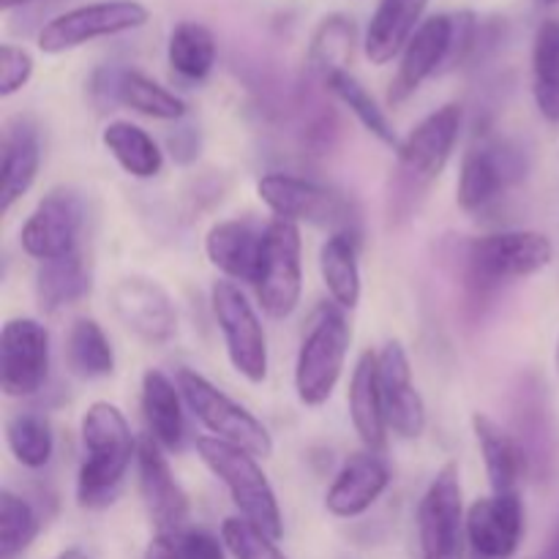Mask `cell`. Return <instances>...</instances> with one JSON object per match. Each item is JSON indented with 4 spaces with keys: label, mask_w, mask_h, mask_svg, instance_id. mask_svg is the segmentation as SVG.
<instances>
[{
    "label": "cell",
    "mask_w": 559,
    "mask_h": 559,
    "mask_svg": "<svg viewBox=\"0 0 559 559\" xmlns=\"http://www.w3.org/2000/svg\"><path fill=\"white\" fill-rule=\"evenodd\" d=\"M467 513H464L459 464L448 462L431 478L418 506L420 559H462Z\"/></svg>",
    "instance_id": "30bf717a"
},
{
    "label": "cell",
    "mask_w": 559,
    "mask_h": 559,
    "mask_svg": "<svg viewBox=\"0 0 559 559\" xmlns=\"http://www.w3.org/2000/svg\"><path fill=\"white\" fill-rule=\"evenodd\" d=\"M544 559H559V524H557L555 535H551L549 546H546V551H544Z\"/></svg>",
    "instance_id": "b9f144b4"
},
{
    "label": "cell",
    "mask_w": 559,
    "mask_h": 559,
    "mask_svg": "<svg viewBox=\"0 0 559 559\" xmlns=\"http://www.w3.org/2000/svg\"><path fill=\"white\" fill-rule=\"evenodd\" d=\"M469 559H486V557H480V555H475V551H473V555H469Z\"/></svg>",
    "instance_id": "7dc6e473"
},
{
    "label": "cell",
    "mask_w": 559,
    "mask_h": 559,
    "mask_svg": "<svg viewBox=\"0 0 559 559\" xmlns=\"http://www.w3.org/2000/svg\"><path fill=\"white\" fill-rule=\"evenodd\" d=\"M524 175L522 153L506 142H480L462 158L456 202L464 213H480L495 205L502 191Z\"/></svg>",
    "instance_id": "4fadbf2b"
},
{
    "label": "cell",
    "mask_w": 559,
    "mask_h": 559,
    "mask_svg": "<svg viewBox=\"0 0 559 559\" xmlns=\"http://www.w3.org/2000/svg\"><path fill=\"white\" fill-rule=\"evenodd\" d=\"M31 3V0H0V5H3V11H11V9H20V5Z\"/></svg>",
    "instance_id": "ee69618b"
},
{
    "label": "cell",
    "mask_w": 559,
    "mask_h": 559,
    "mask_svg": "<svg viewBox=\"0 0 559 559\" xmlns=\"http://www.w3.org/2000/svg\"><path fill=\"white\" fill-rule=\"evenodd\" d=\"M41 530L36 508L14 491H0V559L20 557Z\"/></svg>",
    "instance_id": "8d00e7d4"
},
{
    "label": "cell",
    "mask_w": 559,
    "mask_h": 559,
    "mask_svg": "<svg viewBox=\"0 0 559 559\" xmlns=\"http://www.w3.org/2000/svg\"><path fill=\"white\" fill-rule=\"evenodd\" d=\"M55 559H87V555L82 549H66V551H60Z\"/></svg>",
    "instance_id": "7bdbcfd3"
},
{
    "label": "cell",
    "mask_w": 559,
    "mask_h": 559,
    "mask_svg": "<svg viewBox=\"0 0 559 559\" xmlns=\"http://www.w3.org/2000/svg\"><path fill=\"white\" fill-rule=\"evenodd\" d=\"M115 104H123L153 120H180L186 115L183 98L136 69H120Z\"/></svg>",
    "instance_id": "d6a6232c"
},
{
    "label": "cell",
    "mask_w": 559,
    "mask_h": 559,
    "mask_svg": "<svg viewBox=\"0 0 559 559\" xmlns=\"http://www.w3.org/2000/svg\"><path fill=\"white\" fill-rule=\"evenodd\" d=\"M41 167V145L38 134L25 120L5 126L0 142V211L9 213L36 183Z\"/></svg>",
    "instance_id": "cb8c5ba5"
},
{
    "label": "cell",
    "mask_w": 559,
    "mask_h": 559,
    "mask_svg": "<svg viewBox=\"0 0 559 559\" xmlns=\"http://www.w3.org/2000/svg\"><path fill=\"white\" fill-rule=\"evenodd\" d=\"M147 20L151 11L140 0H93L52 16L38 31V49L47 55L69 52L98 38L140 31Z\"/></svg>",
    "instance_id": "ba28073f"
},
{
    "label": "cell",
    "mask_w": 559,
    "mask_h": 559,
    "mask_svg": "<svg viewBox=\"0 0 559 559\" xmlns=\"http://www.w3.org/2000/svg\"><path fill=\"white\" fill-rule=\"evenodd\" d=\"M49 374V333L31 317H14L0 333V388L9 399L38 393Z\"/></svg>",
    "instance_id": "7c38bea8"
},
{
    "label": "cell",
    "mask_w": 559,
    "mask_h": 559,
    "mask_svg": "<svg viewBox=\"0 0 559 559\" xmlns=\"http://www.w3.org/2000/svg\"><path fill=\"white\" fill-rule=\"evenodd\" d=\"M180 559H227V546L207 530H183L175 535Z\"/></svg>",
    "instance_id": "ab89813d"
},
{
    "label": "cell",
    "mask_w": 559,
    "mask_h": 559,
    "mask_svg": "<svg viewBox=\"0 0 559 559\" xmlns=\"http://www.w3.org/2000/svg\"><path fill=\"white\" fill-rule=\"evenodd\" d=\"M555 360H557V374H559V342H557V355H555Z\"/></svg>",
    "instance_id": "bcb514c9"
},
{
    "label": "cell",
    "mask_w": 559,
    "mask_h": 559,
    "mask_svg": "<svg viewBox=\"0 0 559 559\" xmlns=\"http://www.w3.org/2000/svg\"><path fill=\"white\" fill-rule=\"evenodd\" d=\"M473 435L484 456L486 478H489L491 495H511L519 491V480L527 473V453L516 435L502 429L495 418L484 413L473 415Z\"/></svg>",
    "instance_id": "d4e9b609"
},
{
    "label": "cell",
    "mask_w": 559,
    "mask_h": 559,
    "mask_svg": "<svg viewBox=\"0 0 559 559\" xmlns=\"http://www.w3.org/2000/svg\"><path fill=\"white\" fill-rule=\"evenodd\" d=\"M267 227L249 222V218H229L218 222L205 235V254L216 271H222L229 282L257 284L265 262Z\"/></svg>",
    "instance_id": "ffe728a7"
},
{
    "label": "cell",
    "mask_w": 559,
    "mask_h": 559,
    "mask_svg": "<svg viewBox=\"0 0 559 559\" xmlns=\"http://www.w3.org/2000/svg\"><path fill=\"white\" fill-rule=\"evenodd\" d=\"M82 467L76 475V502L87 511L112 506L120 495L131 462H136L140 442L120 407L109 402H93L80 424Z\"/></svg>",
    "instance_id": "7a4b0ae2"
},
{
    "label": "cell",
    "mask_w": 559,
    "mask_h": 559,
    "mask_svg": "<svg viewBox=\"0 0 559 559\" xmlns=\"http://www.w3.org/2000/svg\"><path fill=\"white\" fill-rule=\"evenodd\" d=\"M257 287L262 311L273 320H287L304 293V240L298 224L273 218L267 224L265 262Z\"/></svg>",
    "instance_id": "8fae6325"
},
{
    "label": "cell",
    "mask_w": 559,
    "mask_h": 559,
    "mask_svg": "<svg viewBox=\"0 0 559 559\" xmlns=\"http://www.w3.org/2000/svg\"><path fill=\"white\" fill-rule=\"evenodd\" d=\"M216 36L207 25L194 20L178 22L169 33L167 60L175 76L183 82H205L216 66Z\"/></svg>",
    "instance_id": "f1b7e54d"
},
{
    "label": "cell",
    "mask_w": 559,
    "mask_h": 559,
    "mask_svg": "<svg viewBox=\"0 0 559 559\" xmlns=\"http://www.w3.org/2000/svg\"><path fill=\"white\" fill-rule=\"evenodd\" d=\"M180 393L189 407V413L211 431L216 440L233 442V445L243 448V451L254 453L257 459L273 456V437L271 431L257 420L243 404L229 399L227 393L218 391L211 380L191 369H180L178 377Z\"/></svg>",
    "instance_id": "52a82bcc"
},
{
    "label": "cell",
    "mask_w": 559,
    "mask_h": 559,
    "mask_svg": "<svg viewBox=\"0 0 559 559\" xmlns=\"http://www.w3.org/2000/svg\"><path fill=\"white\" fill-rule=\"evenodd\" d=\"M257 194L262 205L273 213V218L298 224V227L311 224V227H325L333 233H355L353 202L331 186L298 178V175L271 173L260 178Z\"/></svg>",
    "instance_id": "8992f818"
},
{
    "label": "cell",
    "mask_w": 559,
    "mask_h": 559,
    "mask_svg": "<svg viewBox=\"0 0 559 559\" xmlns=\"http://www.w3.org/2000/svg\"><path fill=\"white\" fill-rule=\"evenodd\" d=\"M211 306L233 369L251 385H262L267 377V338L257 309L243 289L227 278L211 287Z\"/></svg>",
    "instance_id": "9c48e42d"
},
{
    "label": "cell",
    "mask_w": 559,
    "mask_h": 559,
    "mask_svg": "<svg viewBox=\"0 0 559 559\" xmlns=\"http://www.w3.org/2000/svg\"><path fill=\"white\" fill-rule=\"evenodd\" d=\"M197 453L205 462V467L224 484V489L233 497L240 516L273 540L284 538V516L278 508L276 491L271 480L262 473L254 453L233 445V442L216 440V437H200Z\"/></svg>",
    "instance_id": "277c9868"
},
{
    "label": "cell",
    "mask_w": 559,
    "mask_h": 559,
    "mask_svg": "<svg viewBox=\"0 0 559 559\" xmlns=\"http://www.w3.org/2000/svg\"><path fill=\"white\" fill-rule=\"evenodd\" d=\"M429 0H380L366 27L364 52L374 66L391 63L424 25Z\"/></svg>",
    "instance_id": "603a6c76"
},
{
    "label": "cell",
    "mask_w": 559,
    "mask_h": 559,
    "mask_svg": "<svg viewBox=\"0 0 559 559\" xmlns=\"http://www.w3.org/2000/svg\"><path fill=\"white\" fill-rule=\"evenodd\" d=\"M109 306L120 325L140 342L158 347L167 344L178 331L173 298L158 282L145 276H126L109 289Z\"/></svg>",
    "instance_id": "5bb4252c"
},
{
    "label": "cell",
    "mask_w": 559,
    "mask_h": 559,
    "mask_svg": "<svg viewBox=\"0 0 559 559\" xmlns=\"http://www.w3.org/2000/svg\"><path fill=\"white\" fill-rule=\"evenodd\" d=\"M459 131H462V107L442 104L399 142L391 194H388V213L393 222H404L418 211L426 191L445 173L459 142Z\"/></svg>",
    "instance_id": "6da1fadb"
},
{
    "label": "cell",
    "mask_w": 559,
    "mask_h": 559,
    "mask_svg": "<svg viewBox=\"0 0 559 559\" xmlns=\"http://www.w3.org/2000/svg\"><path fill=\"white\" fill-rule=\"evenodd\" d=\"M322 85L328 87V91L333 93V96L338 98V102L344 104V107L349 109V112L358 118V123L364 126L366 131H369L371 136H377V140L382 142V145L393 147L396 151L399 147V136L396 131H393L391 120H388L385 109L377 104V98L371 96L369 91L364 87V82L358 80V76L353 74V71H336V74L328 76Z\"/></svg>",
    "instance_id": "e575fe53"
},
{
    "label": "cell",
    "mask_w": 559,
    "mask_h": 559,
    "mask_svg": "<svg viewBox=\"0 0 559 559\" xmlns=\"http://www.w3.org/2000/svg\"><path fill=\"white\" fill-rule=\"evenodd\" d=\"M347 404L349 420H353L355 431H358L366 451H385L388 420L380 388V358H377V353H371V349L360 353L358 364H355L353 380H349Z\"/></svg>",
    "instance_id": "7402d4cb"
},
{
    "label": "cell",
    "mask_w": 559,
    "mask_h": 559,
    "mask_svg": "<svg viewBox=\"0 0 559 559\" xmlns=\"http://www.w3.org/2000/svg\"><path fill=\"white\" fill-rule=\"evenodd\" d=\"M136 475H140V495L151 516L156 535H180L189 522V497L175 478L164 448L145 435L136 448Z\"/></svg>",
    "instance_id": "2e32d148"
},
{
    "label": "cell",
    "mask_w": 559,
    "mask_h": 559,
    "mask_svg": "<svg viewBox=\"0 0 559 559\" xmlns=\"http://www.w3.org/2000/svg\"><path fill=\"white\" fill-rule=\"evenodd\" d=\"M391 486V469L380 453H355L344 462L325 495L328 513L336 519L364 516Z\"/></svg>",
    "instance_id": "44dd1931"
},
{
    "label": "cell",
    "mask_w": 559,
    "mask_h": 559,
    "mask_svg": "<svg viewBox=\"0 0 559 559\" xmlns=\"http://www.w3.org/2000/svg\"><path fill=\"white\" fill-rule=\"evenodd\" d=\"M222 540L233 559H287L278 549V540L267 538L262 530L246 522L243 516L224 519Z\"/></svg>",
    "instance_id": "74e56055"
},
{
    "label": "cell",
    "mask_w": 559,
    "mask_h": 559,
    "mask_svg": "<svg viewBox=\"0 0 559 559\" xmlns=\"http://www.w3.org/2000/svg\"><path fill=\"white\" fill-rule=\"evenodd\" d=\"M555 243L538 229H506L473 238L464 246V278L475 295L530 278L551 265Z\"/></svg>",
    "instance_id": "3957f363"
},
{
    "label": "cell",
    "mask_w": 559,
    "mask_h": 559,
    "mask_svg": "<svg viewBox=\"0 0 559 559\" xmlns=\"http://www.w3.org/2000/svg\"><path fill=\"white\" fill-rule=\"evenodd\" d=\"M349 342L353 331L342 306H320L295 360V393L300 404L322 407L333 396L347 364Z\"/></svg>",
    "instance_id": "5b68a950"
},
{
    "label": "cell",
    "mask_w": 559,
    "mask_h": 559,
    "mask_svg": "<svg viewBox=\"0 0 559 559\" xmlns=\"http://www.w3.org/2000/svg\"><path fill=\"white\" fill-rule=\"evenodd\" d=\"M87 289H91V276H87L85 260H82L80 251L58 257V260L38 262L36 300L47 314L80 304Z\"/></svg>",
    "instance_id": "f546056e"
},
{
    "label": "cell",
    "mask_w": 559,
    "mask_h": 559,
    "mask_svg": "<svg viewBox=\"0 0 559 559\" xmlns=\"http://www.w3.org/2000/svg\"><path fill=\"white\" fill-rule=\"evenodd\" d=\"M102 142L109 156L120 164L131 178H156L164 169V153L151 134L142 126L129 123V120H112L104 126Z\"/></svg>",
    "instance_id": "83f0119b"
},
{
    "label": "cell",
    "mask_w": 559,
    "mask_h": 559,
    "mask_svg": "<svg viewBox=\"0 0 559 559\" xmlns=\"http://www.w3.org/2000/svg\"><path fill=\"white\" fill-rule=\"evenodd\" d=\"M145 559H180L175 538H169V535H153V540L147 544Z\"/></svg>",
    "instance_id": "60d3db41"
},
{
    "label": "cell",
    "mask_w": 559,
    "mask_h": 559,
    "mask_svg": "<svg viewBox=\"0 0 559 559\" xmlns=\"http://www.w3.org/2000/svg\"><path fill=\"white\" fill-rule=\"evenodd\" d=\"M453 47V14H431L415 31L404 52L399 55V69L388 87V104L402 107L420 91L429 76L448 69Z\"/></svg>",
    "instance_id": "e0dca14e"
},
{
    "label": "cell",
    "mask_w": 559,
    "mask_h": 559,
    "mask_svg": "<svg viewBox=\"0 0 559 559\" xmlns=\"http://www.w3.org/2000/svg\"><path fill=\"white\" fill-rule=\"evenodd\" d=\"M355 52V22L347 14H331L317 25L309 44V69L320 82L336 71H349Z\"/></svg>",
    "instance_id": "1f68e13d"
},
{
    "label": "cell",
    "mask_w": 559,
    "mask_h": 559,
    "mask_svg": "<svg viewBox=\"0 0 559 559\" xmlns=\"http://www.w3.org/2000/svg\"><path fill=\"white\" fill-rule=\"evenodd\" d=\"M66 360L69 369L82 380H102L115 371V353L107 333L96 320H76L66 336Z\"/></svg>",
    "instance_id": "836d02e7"
},
{
    "label": "cell",
    "mask_w": 559,
    "mask_h": 559,
    "mask_svg": "<svg viewBox=\"0 0 559 559\" xmlns=\"http://www.w3.org/2000/svg\"><path fill=\"white\" fill-rule=\"evenodd\" d=\"M5 442L16 464L25 469H44L55 453L52 424L33 409L16 413L5 420Z\"/></svg>",
    "instance_id": "d590c367"
},
{
    "label": "cell",
    "mask_w": 559,
    "mask_h": 559,
    "mask_svg": "<svg viewBox=\"0 0 559 559\" xmlns=\"http://www.w3.org/2000/svg\"><path fill=\"white\" fill-rule=\"evenodd\" d=\"M524 538V506L519 491L480 497L467 511V540L475 555L511 559Z\"/></svg>",
    "instance_id": "d6986e66"
},
{
    "label": "cell",
    "mask_w": 559,
    "mask_h": 559,
    "mask_svg": "<svg viewBox=\"0 0 559 559\" xmlns=\"http://www.w3.org/2000/svg\"><path fill=\"white\" fill-rule=\"evenodd\" d=\"M380 358V388L385 404L388 431L402 440H418L426 431V402L415 388L413 366L402 342H388Z\"/></svg>",
    "instance_id": "ac0fdd59"
},
{
    "label": "cell",
    "mask_w": 559,
    "mask_h": 559,
    "mask_svg": "<svg viewBox=\"0 0 559 559\" xmlns=\"http://www.w3.org/2000/svg\"><path fill=\"white\" fill-rule=\"evenodd\" d=\"M82 200L71 189H52L44 194L36 211L22 224L20 246L27 257L38 262L74 254L82 229Z\"/></svg>",
    "instance_id": "9a60e30c"
},
{
    "label": "cell",
    "mask_w": 559,
    "mask_h": 559,
    "mask_svg": "<svg viewBox=\"0 0 559 559\" xmlns=\"http://www.w3.org/2000/svg\"><path fill=\"white\" fill-rule=\"evenodd\" d=\"M183 404L178 382L169 380L162 369H147L142 374V418H145L147 435L164 451H180V445H183Z\"/></svg>",
    "instance_id": "484cf974"
},
{
    "label": "cell",
    "mask_w": 559,
    "mask_h": 559,
    "mask_svg": "<svg viewBox=\"0 0 559 559\" xmlns=\"http://www.w3.org/2000/svg\"><path fill=\"white\" fill-rule=\"evenodd\" d=\"M358 233H333L320 249V273L333 304L353 311L360 304Z\"/></svg>",
    "instance_id": "4316f807"
},
{
    "label": "cell",
    "mask_w": 559,
    "mask_h": 559,
    "mask_svg": "<svg viewBox=\"0 0 559 559\" xmlns=\"http://www.w3.org/2000/svg\"><path fill=\"white\" fill-rule=\"evenodd\" d=\"M559 0H538V5H555Z\"/></svg>",
    "instance_id": "f6af8a7d"
},
{
    "label": "cell",
    "mask_w": 559,
    "mask_h": 559,
    "mask_svg": "<svg viewBox=\"0 0 559 559\" xmlns=\"http://www.w3.org/2000/svg\"><path fill=\"white\" fill-rule=\"evenodd\" d=\"M533 98L546 123H559V22L546 20L533 41Z\"/></svg>",
    "instance_id": "4dcf8cb0"
},
{
    "label": "cell",
    "mask_w": 559,
    "mask_h": 559,
    "mask_svg": "<svg viewBox=\"0 0 559 559\" xmlns=\"http://www.w3.org/2000/svg\"><path fill=\"white\" fill-rule=\"evenodd\" d=\"M33 55L20 44H0V98H11L31 82Z\"/></svg>",
    "instance_id": "f35d334b"
}]
</instances>
